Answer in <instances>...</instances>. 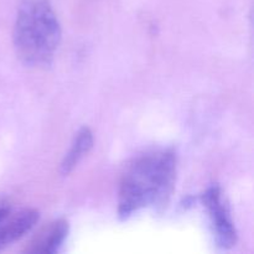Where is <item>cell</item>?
Wrapping results in <instances>:
<instances>
[{
    "label": "cell",
    "instance_id": "4",
    "mask_svg": "<svg viewBox=\"0 0 254 254\" xmlns=\"http://www.w3.org/2000/svg\"><path fill=\"white\" fill-rule=\"evenodd\" d=\"M40 213L35 208L12 211L11 207L0 211V251L21 240L39 222Z\"/></svg>",
    "mask_w": 254,
    "mask_h": 254
},
{
    "label": "cell",
    "instance_id": "2",
    "mask_svg": "<svg viewBox=\"0 0 254 254\" xmlns=\"http://www.w3.org/2000/svg\"><path fill=\"white\" fill-rule=\"evenodd\" d=\"M61 25L51 0H21L15 20L12 42L17 57L30 67H46L61 42Z\"/></svg>",
    "mask_w": 254,
    "mask_h": 254
},
{
    "label": "cell",
    "instance_id": "6",
    "mask_svg": "<svg viewBox=\"0 0 254 254\" xmlns=\"http://www.w3.org/2000/svg\"><path fill=\"white\" fill-rule=\"evenodd\" d=\"M92 146H93V133L88 127H82L74 135L71 148H69L68 153L64 155L61 166H60V171L62 175H68L78 165L79 161L89 153Z\"/></svg>",
    "mask_w": 254,
    "mask_h": 254
},
{
    "label": "cell",
    "instance_id": "5",
    "mask_svg": "<svg viewBox=\"0 0 254 254\" xmlns=\"http://www.w3.org/2000/svg\"><path fill=\"white\" fill-rule=\"evenodd\" d=\"M67 235L68 222L66 220H57L40 232L25 251L29 253H56L64 245Z\"/></svg>",
    "mask_w": 254,
    "mask_h": 254
},
{
    "label": "cell",
    "instance_id": "1",
    "mask_svg": "<svg viewBox=\"0 0 254 254\" xmlns=\"http://www.w3.org/2000/svg\"><path fill=\"white\" fill-rule=\"evenodd\" d=\"M176 156L171 150L144 154L123 174L119 185L118 216L122 220L146 207H164L175 189Z\"/></svg>",
    "mask_w": 254,
    "mask_h": 254
},
{
    "label": "cell",
    "instance_id": "3",
    "mask_svg": "<svg viewBox=\"0 0 254 254\" xmlns=\"http://www.w3.org/2000/svg\"><path fill=\"white\" fill-rule=\"evenodd\" d=\"M202 203L210 216L218 246L226 250L235 247L237 243V231L220 186H210L203 192Z\"/></svg>",
    "mask_w": 254,
    "mask_h": 254
}]
</instances>
